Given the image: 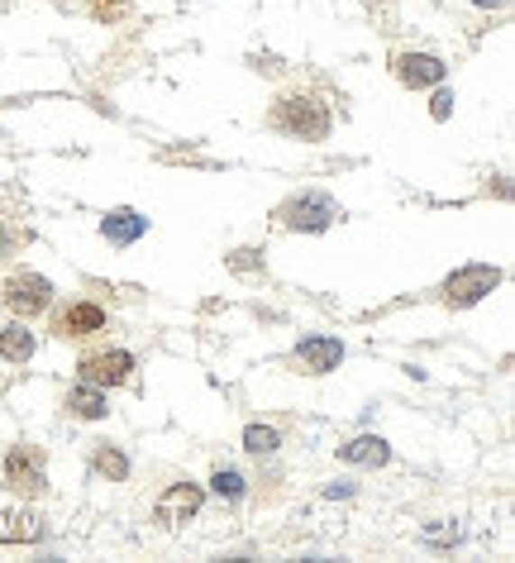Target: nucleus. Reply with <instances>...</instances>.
Listing matches in <instances>:
<instances>
[{
	"label": "nucleus",
	"mask_w": 515,
	"mask_h": 563,
	"mask_svg": "<svg viewBox=\"0 0 515 563\" xmlns=\"http://www.w3.org/2000/svg\"><path fill=\"white\" fill-rule=\"evenodd\" d=\"M272 129L287 139H306V143H320L329 134V110L315 101V96H281L272 106Z\"/></svg>",
	"instance_id": "nucleus-1"
},
{
	"label": "nucleus",
	"mask_w": 515,
	"mask_h": 563,
	"mask_svg": "<svg viewBox=\"0 0 515 563\" xmlns=\"http://www.w3.org/2000/svg\"><path fill=\"white\" fill-rule=\"evenodd\" d=\"M277 215H281V225H287V229L320 235V229H329L339 220V206H335V196H325V191H301V196H291Z\"/></svg>",
	"instance_id": "nucleus-2"
},
{
	"label": "nucleus",
	"mask_w": 515,
	"mask_h": 563,
	"mask_svg": "<svg viewBox=\"0 0 515 563\" xmlns=\"http://www.w3.org/2000/svg\"><path fill=\"white\" fill-rule=\"evenodd\" d=\"M48 301H53V282L39 277V272H14L5 287H0V306L14 310L20 320L39 316V310H48Z\"/></svg>",
	"instance_id": "nucleus-3"
},
{
	"label": "nucleus",
	"mask_w": 515,
	"mask_h": 563,
	"mask_svg": "<svg viewBox=\"0 0 515 563\" xmlns=\"http://www.w3.org/2000/svg\"><path fill=\"white\" fill-rule=\"evenodd\" d=\"M496 287H501V268H492V263H468V268H458L444 282V301L448 306H477L482 296H492Z\"/></svg>",
	"instance_id": "nucleus-4"
},
{
	"label": "nucleus",
	"mask_w": 515,
	"mask_h": 563,
	"mask_svg": "<svg viewBox=\"0 0 515 563\" xmlns=\"http://www.w3.org/2000/svg\"><path fill=\"white\" fill-rule=\"evenodd\" d=\"M5 483L14 492H24V496H39L48 487V468H43V454L34 449V444H14V449L5 454Z\"/></svg>",
	"instance_id": "nucleus-5"
},
{
	"label": "nucleus",
	"mask_w": 515,
	"mask_h": 563,
	"mask_svg": "<svg viewBox=\"0 0 515 563\" xmlns=\"http://www.w3.org/2000/svg\"><path fill=\"white\" fill-rule=\"evenodd\" d=\"M77 373H81V383H91V387H120V383H129V373H134V354H124V349L87 354Z\"/></svg>",
	"instance_id": "nucleus-6"
},
{
	"label": "nucleus",
	"mask_w": 515,
	"mask_h": 563,
	"mask_svg": "<svg viewBox=\"0 0 515 563\" xmlns=\"http://www.w3.org/2000/svg\"><path fill=\"white\" fill-rule=\"evenodd\" d=\"M201 487L196 483H172L168 492L158 496V506H153V516H158V525H181V521H191L196 511H201Z\"/></svg>",
	"instance_id": "nucleus-7"
},
{
	"label": "nucleus",
	"mask_w": 515,
	"mask_h": 563,
	"mask_svg": "<svg viewBox=\"0 0 515 563\" xmlns=\"http://www.w3.org/2000/svg\"><path fill=\"white\" fill-rule=\"evenodd\" d=\"M296 363H301L306 373H335L344 363V344L339 339H325V335H310L296 344Z\"/></svg>",
	"instance_id": "nucleus-8"
},
{
	"label": "nucleus",
	"mask_w": 515,
	"mask_h": 563,
	"mask_svg": "<svg viewBox=\"0 0 515 563\" xmlns=\"http://www.w3.org/2000/svg\"><path fill=\"white\" fill-rule=\"evenodd\" d=\"M391 72L406 81V87H439L444 81V62L435 53H401L391 62Z\"/></svg>",
	"instance_id": "nucleus-9"
},
{
	"label": "nucleus",
	"mask_w": 515,
	"mask_h": 563,
	"mask_svg": "<svg viewBox=\"0 0 515 563\" xmlns=\"http://www.w3.org/2000/svg\"><path fill=\"white\" fill-rule=\"evenodd\" d=\"M143 229H148V220H143L139 210H110L106 220H101V235H106L115 248L139 244V239H143Z\"/></svg>",
	"instance_id": "nucleus-10"
},
{
	"label": "nucleus",
	"mask_w": 515,
	"mask_h": 563,
	"mask_svg": "<svg viewBox=\"0 0 515 563\" xmlns=\"http://www.w3.org/2000/svg\"><path fill=\"white\" fill-rule=\"evenodd\" d=\"M96 329H106V310L101 306H91V301H77V306H68V310H62V316H58V335H96Z\"/></svg>",
	"instance_id": "nucleus-11"
},
{
	"label": "nucleus",
	"mask_w": 515,
	"mask_h": 563,
	"mask_svg": "<svg viewBox=\"0 0 515 563\" xmlns=\"http://www.w3.org/2000/svg\"><path fill=\"white\" fill-rule=\"evenodd\" d=\"M339 458L358 463V468H382V463L391 458V449H387V439H382V435H358V439L339 444Z\"/></svg>",
	"instance_id": "nucleus-12"
},
{
	"label": "nucleus",
	"mask_w": 515,
	"mask_h": 563,
	"mask_svg": "<svg viewBox=\"0 0 515 563\" xmlns=\"http://www.w3.org/2000/svg\"><path fill=\"white\" fill-rule=\"evenodd\" d=\"M68 411L81 420H106L110 416V396L106 387H91V383H81L77 392H68Z\"/></svg>",
	"instance_id": "nucleus-13"
},
{
	"label": "nucleus",
	"mask_w": 515,
	"mask_h": 563,
	"mask_svg": "<svg viewBox=\"0 0 515 563\" xmlns=\"http://www.w3.org/2000/svg\"><path fill=\"white\" fill-rule=\"evenodd\" d=\"M43 535V525L34 511H10V516H0V544H34Z\"/></svg>",
	"instance_id": "nucleus-14"
},
{
	"label": "nucleus",
	"mask_w": 515,
	"mask_h": 563,
	"mask_svg": "<svg viewBox=\"0 0 515 563\" xmlns=\"http://www.w3.org/2000/svg\"><path fill=\"white\" fill-rule=\"evenodd\" d=\"M0 358L5 363H29L34 358V329H24V325L0 329Z\"/></svg>",
	"instance_id": "nucleus-15"
},
{
	"label": "nucleus",
	"mask_w": 515,
	"mask_h": 563,
	"mask_svg": "<svg viewBox=\"0 0 515 563\" xmlns=\"http://www.w3.org/2000/svg\"><path fill=\"white\" fill-rule=\"evenodd\" d=\"M91 463H96V473H106V477H110V483H124V477H129V458H124L120 449H110V444H101Z\"/></svg>",
	"instance_id": "nucleus-16"
},
{
	"label": "nucleus",
	"mask_w": 515,
	"mask_h": 563,
	"mask_svg": "<svg viewBox=\"0 0 515 563\" xmlns=\"http://www.w3.org/2000/svg\"><path fill=\"white\" fill-rule=\"evenodd\" d=\"M277 444H281V435L272 425H248L244 429V449L248 454H277Z\"/></svg>",
	"instance_id": "nucleus-17"
},
{
	"label": "nucleus",
	"mask_w": 515,
	"mask_h": 563,
	"mask_svg": "<svg viewBox=\"0 0 515 563\" xmlns=\"http://www.w3.org/2000/svg\"><path fill=\"white\" fill-rule=\"evenodd\" d=\"M210 487L220 492V496H229V502H239V496H244V473H235V468H220V473L210 477Z\"/></svg>",
	"instance_id": "nucleus-18"
},
{
	"label": "nucleus",
	"mask_w": 515,
	"mask_h": 563,
	"mask_svg": "<svg viewBox=\"0 0 515 563\" xmlns=\"http://www.w3.org/2000/svg\"><path fill=\"white\" fill-rule=\"evenodd\" d=\"M429 115H435V120H448V115H454V91H435V106H429Z\"/></svg>",
	"instance_id": "nucleus-19"
},
{
	"label": "nucleus",
	"mask_w": 515,
	"mask_h": 563,
	"mask_svg": "<svg viewBox=\"0 0 515 563\" xmlns=\"http://www.w3.org/2000/svg\"><path fill=\"white\" fill-rule=\"evenodd\" d=\"M253 263H258V258H248V248H239V258H235V268H239V272H248V268H253Z\"/></svg>",
	"instance_id": "nucleus-20"
},
{
	"label": "nucleus",
	"mask_w": 515,
	"mask_h": 563,
	"mask_svg": "<svg viewBox=\"0 0 515 563\" xmlns=\"http://www.w3.org/2000/svg\"><path fill=\"white\" fill-rule=\"evenodd\" d=\"M5 244H10V235H5V225H0V258H5Z\"/></svg>",
	"instance_id": "nucleus-21"
},
{
	"label": "nucleus",
	"mask_w": 515,
	"mask_h": 563,
	"mask_svg": "<svg viewBox=\"0 0 515 563\" xmlns=\"http://www.w3.org/2000/svg\"><path fill=\"white\" fill-rule=\"evenodd\" d=\"M477 5H501V0H477Z\"/></svg>",
	"instance_id": "nucleus-22"
}]
</instances>
